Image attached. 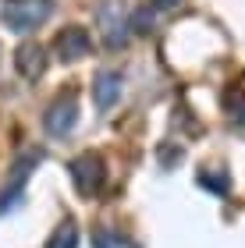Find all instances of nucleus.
Segmentation results:
<instances>
[{
    "label": "nucleus",
    "mask_w": 245,
    "mask_h": 248,
    "mask_svg": "<svg viewBox=\"0 0 245 248\" xmlns=\"http://www.w3.org/2000/svg\"><path fill=\"white\" fill-rule=\"evenodd\" d=\"M53 15V0H7L4 7H0V18H4V25L11 32H32L39 29L43 21H50Z\"/></svg>",
    "instance_id": "1"
},
{
    "label": "nucleus",
    "mask_w": 245,
    "mask_h": 248,
    "mask_svg": "<svg viewBox=\"0 0 245 248\" xmlns=\"http://www.w3.org/2000/svg\"><path fill=\"white\" fill-rule=\"evenodd\" d=\"M68 170H71V181H75V188H79V195H85V199H93L96 191L103 188V181H107L103 160H99L96 153H82V156H75Z\"/></svg>",
    "instance_id": "2"
},
{
    "label": "nucleus",
    "mask_w": 245,
    "mask_h": 248,
    "mask_svg": "<svg viewBox=\"0 0 245 248\" xmlns=\"http://www.w3.org/2000/svg\"><path fill=\"white\" fill-rule=\"evenodd\" d=\"M96 21H99L103 43H107L110 50H117V46H125V43H128V18H125L121 0H107V4H99Z\"/></svg>",
    "instance_id": "3"
},
{
    "label": "nucleus",
    "mask_w": 245,
    "mask_h": 248,
    "mask_svg": "<svg viewBox=\"0 0 245 248\" xmlns=\"http://www.w3.org/2000/svg\"><path fill=\"white\" fill-rule=\"evenodd\" d=\"M43 124H47V131L53 139H61V135H68L75 124H79V99L75 93H64L50 103V110L43 114Z\"/></svg>",
    "instance_id": "4"
},
{
    "label": "nucleus",
    "mask_w": 245,
    "mask_h": 248,
    "mask_svg": "<svg viewBox=\"0 0 245 248\" xmlns=\"http://www.w3.org/2000/svg\"><path fill=\"white\" fill-rule=\"evenodd\" d=\"M43 160V153L39 149H29V153H21V160L15 163V170H11V181L4 185V191H0V213L11 209L18 202V195L25 191V181H29V174H32V167H36Z\"/></svg>",
    "instance_id": "5"
},
{
    "label": "nucleus",
    "mask_w": 245,
    "mask_h": 248,
    "mask_svg": "<svg viewBox=\"0 0 245 248\" xmlns=\"http://www.w3.org/2000/svg\"><path fill=\"white\" fill-rule=\"evenodd\" d=\"M53 50H57V57H61V61H82V57H89V50H93V39H89V32H85V29L71 25V29H64L61 36H57Z\"/></svg>",
    "instance_id": "6"
},
{
    "label": "nucleus",
    "mask_w": 245,
    "mask_h": 248,
    "mask_svg": "<svg viewBox=\"0 0 245 248\" xmlns=\"http://www.w3.org/2000/svg\"><path fill=\"white\" fill-rule=\"evenodd\" d=\"M15 67L25 82H36V78L47 71V50L39 43H21L18 53H15Z\"/></svg>",
    "instance_id": "7"
},
{
    "label": "nucleus",
    "mask_w": 245,
    "mask_h": 248,
    "mask_svg": "<svg viewBox=\"0 0 245 248\" xmlns=\"http://www.w3.org/2000/svg\"><path fill=\"white\" fill-rule=\"evenodd\" d=\"M93 99L99 110H110L121 99V75L117 71H99L93 78Z\"/></svg>",
    "instance_id": "8"
},
{
    "label": "nucleus",
    "mask_w": 245,
    "mask_h": 248,
    "mask_svg": "<svg viewBox=\"0 0 245 248\" xmlns=\"http://www.w3.org/2000/svg\"><path fill=\"white\" fill-rule=\"evenodd\" d=\"M93 248H135V241L121 238V234L110 231V227H96L93 231Z\"/></svg>",
    "instance_id": "9"
},
{
    "label": "nucleus",
    "mask_w": 245,
    "mask_h": 248,
    "mask_svg": "<svg viewBox=\"0 0 245 248\" xmlns=\"http://www.w3.org/2000/svg\"><path fill=\"white\" fill-rule=\"evenodd\" d=\"M47 248H79V227H75V223H61V227L50 234Z\"/></svg>",
    "instance_id": "10"
},
{
    "label": "nucleus",
    "mask_w": 245,
    "mask_h": 248,
    "mask_svg": "<svg viewBox=\"0 0 245 248\" xmlns=\"http://www.w3.org/2000/svg\"><path fill=\"white\" fill-rule=\"evenodd\" d=\"M199 185L210 188V191H217V195H228V174H224V170H206V174H199Z\"/></svg>",
    "instance_id": "11"
},
{
    "label": "nucleus",
    "mask_w": 245,
    "mask_h": 248,
    "mask_svg": "<svg viewBox=\"0 0 245 248\" xmlns=\"http://www.w3.org/2000/svg\"><path fill=\"white\" fill-rule=\"evenodd\" d=\"M149 25H153V11L149 7H142V11H135V15L128 18V29L139 32V36H142V32H149Z\"/></svg>",
    "instance_id": "12"
},
{
    "label": "nucleus",
    "mask_w": 245,
    "mask_h": 248,
    "mask_svg": "<svg viewBox=\"0 0 245 248\" xmlns=\"http://www.w3.org/2000/svg\"><path fill=\"white\" fill-rule=\"evenodd\" d=\"M228 110H231V117H235V121L245 124V93H231L228 96Z\"/></svg>",
    "instance_id": "13"
},
{
    "label": "nucleus",
    "mask_w": 245,
    "mask_h": 248,
    "mask_svg": "<svg viewBox=\"0 0 245 248\" xmlns=\"http://www.w3.org/2000/svg\"><path fill=\"white\" fill-rule=\"evenodd\" d=\"M178 0H157V7H174Z\"/></svg>",
    "instance_id": "14"
}]
</instances>
